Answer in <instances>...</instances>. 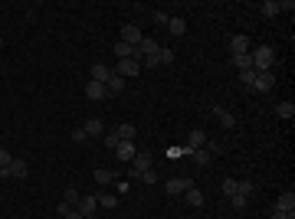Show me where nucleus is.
<instances>
[{
  "instance_id": "f257e3e1",
  "label": "nucleus",
  "mask_w": 295,
  "mask_h": 219,
  "mask_svg": "<svg viewBox=\"0 0 295 219\" xmlns=\"http://www.w3.org/2000/svg\"><path fill=\"white\" fill-rule=\"evenodd\" d=\"M250 59H252V69H256V72H269V69L275 66L272 46H256V49H250Z\"/></svg>"
},
{
  "instance_id": "f03ea898",
  "label": "nucleus",
  "mask_w": 295,
  "mask_h": 219,
  "mask_svg": "<svg viewBox=\"0 0 295 219\" xmlns=\"http://www.w3.org/2000/svg\"><path fill=\"white\" fill-rule=\"evenodd\" d=\"M112 72H115V76H121L125 82H128V79H135L138 72H141V62H135V59H118V62L112 66Z\"/></svg>"
},
{
  "instance_id": "7ed1b4c3",
  "label": "nucleus",
  "mask_w": 295,
  "mask_h": 219,
  "mask_svg": "<svg viewBox=\"0 0 295 219\" xmlns=\"http://www.w3.org/2000/svg\"><path fill=\"white\" fill-rule=\"evenodd\" d=\"M252 88H256V92H272V88H275V72H272V69H269V72H256Z\"/></svg>"
},
{
  "instance_id": "20e7f679",
  "label": "nucleus",
  "mask_w": 295,
  "mask_h": 219,
  "mask_svg": "<svg viewBox=\"0 0 295 219\" xmlns=\"http://www.w3.org/2000/svg\"><path fill=\"white\" fill-rule=\"evenodd\" d=\"M210 138H207V131H204V128H194V131L187 134V151H200V147H204V144H207Z\"/></svg>"
},
{
  "instance_id": "39448f33",
  "label": "nucleus",
  "mask_w": 295,
  "mask_h": 219,
  "mask_svg": "<svg viewBox=\"0 0 295 219\" xmlns=\"http://www.w3.org/2000/svg\"><path fill=\"white\" fill-rule=\"evenodd\" d=\"M190 186H194V180H190V177H174V180H167V183H164V190L177 197V193H187Z\"/></svg>"
},
{
  "instance_id": "423d86ee",
  "label": "nucleus",
  "mask_w": 295,
  "mask_h": 219,
  "mask_svg": "<svg viewBox=\"0 0 295 219\" xmlns=\"http://www.w3.org/2000/svg\"><path fill=\"white\" fill-rule=\"evenodd\" d=\"M135 154H138V147H135V141H121L118 147H115V157H118L121 164H131V160H135Z\"/></svg>"
},
{
  "instance_id": "0eeeda50",
  "label": "nucleus",
  "mask_w": 295,
  "mask_h": 219,
  "mask_svg": "<svg viewBox=\"0 0 295 219\" xmlns=\"http://www.w3.org/2000/svg\"><path fill=\"white\" fill-rule=\"evenodd\" d=\"M118 36H121V43H128V46H138V43H141V30H138L135 23H125Z\"/></svg>"
},
{
  "instance_id": "6e6552de",
  "label": "nucleus",
  "mask_w": 295,
  "mask_h": 219,
  "mask_svg": "<svg viewBox=\"0 0 295 219\" xmlns=\"http://www.w3.org/2000/svg\"><path fill=\"white\" fill-rule=\"evenodd\" d=\"M151 164H154V157L148 151H138L135 154V160H131V167L128 170H135V174H141V170H151Z\"/></svg>"
},
{
  "instance_id": "1a4fd4ad",
  "label": "nucleus",
  "mask_w": 295,
  "mask_h": 219,
  "mask_svg": "<svg viewBox=\"0 0 295 219\" xmlns=\"http://www.w3.org/2000/svg\"><path fill=\"white\" fill-rule=\"evenodd\" d=\"M210 115H213V118H217L220 124L227 128V131H233V128H236V118H233V115H229L227 108H220V105H213V108H210Z\"/></svg>"
},
{
  "instance_id": "9d476101",
  "label": "nucleus",
  "mask_w": 295,
  "mask_h": 219,
  "mask_svg": "<svg viewBox=\"0 0 295 219\" xmlns=\"http://www.w3.org/2000/svg\"><path fill=\"white\" fill-rule=\"evenodd\" d=\"M275 209L279 213H289V216H295V193L289 190V193H279V199H275Z\"/></svg>"
},
{
  "instance_id": "9b49d317",
  "label": "nucleus",
  "mask_w": 295,
  "mask_h": 219,
  "mask_svg": "<svg viewBox=\"0 0 295 219\" xmlns=\"http://www.w3.org/2000/svg\"><path fill=\"white\" fill-rule=\"evenodd\" d=\"M95 209H98V199H95V197H86V193H82V199H79L76 213H79V216H95Z\"/></svg>"
},
{
  "instance_id": "f8f14e48",
  "label": "nucleus",
  "mask_w": 295,
  "mask_h": 219,
  "mask_svg": "<svg viewBox=\"0 0 295 219\" xmlns=\"http://www.w3.org/2000/svg\"><path fill=\"white\" fill-rule=\"evenodd\" d=\"M112 79V66H105V62H92V82H109Z\"/></svg>"
},
{
  "instance_id": "ddd939ff",
  "label": "nucleus",
  "mask_w": 295,
  "mask_h": 219,
  "mask_svg": "<svg viewBox=\"0 0 295 219\" xmlns=\"http://www.w3.org/2000/svg\"><path fill=\"white\" fill-rule=\"evenodd\" d=\"M86 95H89L92 101H102L109 92H105V85H102V82H92V79H89V82H86Z\"/></svg>"
},
{
  "instance_id": "4468645a",
  "label": "nucleus",
  "mask_w": 295,
  "mask_h": 219,
  "mask_svg": "<svg viewBox=\"0 0 295 219\" xmlns=\"http://www.w3.org/2000/svg\"><path fill=\"white\" fill-rule=\"evenodd\" d=\"M82 131H86L89 138H102V134H105V124H102L98 118H89L86 124H82Z\"/></svg>"
},
{
  "instance_id": "2eb2a0df",
  "label": "nucleus",
  "mask_w": 295,
  "mask_h": 219,
  "mask_svg": "<svg viewBox=\"0 0 295 219\" xmlns=\"http://www.w3.org/2000/svg\"><path fill=\"white\" fill-rule=\"evenodd\" d=\"M125 85H128V82H125L121 76H115V72H112V79L105 82V92H109V95H121V92H125Z\"/></svg>"
},
{
  "instance_id": "dca6fc26",
  "label": "nucleus",
  "mask_w": 295,
  "mask_h": 219,
  "mask_svg": "<svg viewBox=\"0 0 295 219\" xmlns=\"http://www.w3.org/2000/svg\"><path fill=\"white\" fill-rule=\"evenodd\" d=\"M229 49H233V56L250 53V36H233V40H229Z\"/></svg>"
},
{
  "instance_id": "f3484780",
  "label": "nucleus",
  "mask_w": 295,
  "mask_h": 219,
  "mask_svg": "<svg viewBox=\"0 0 295 219\" xmlns=\"http://www.w3.org/2000/svg\"><path fill=\"white\" fill-rule=\"evenodd\" d=\"M275 115L285 118V121H292L295 118V105H292V101H275Z\"/></svg>"
},
{
  "instance_id": "a211bd4d",
  "label": "nucleus",
  "mask_w": 295,
  "mask_h": 219,
  "mask_svg": "<svg viewBox=\"0 0 295 219\" xmlns=\"http://www.w3.org/2000/svg\"><path fill=\"white\" fill-rule=\"evenodd\" d=\"M184 199H187V203H190L194 209H200V206H204V193H200L197 186H190V190H187V193H184Z\"/></svg>"
},
{
  "instance_id": "6ab92c4d",
  "label": "nucleus",
  "mask_w": 295,
  "mask_h": 219,
  "mask_svg": "<svg viewBox=\"0 0 295 219\" xmlns=\"http://www.w3.org/2000/svg\"><path fill=\"white\" fill-rule=\"evenodd\" d=\"M210 157H213V154H210L207 147H200V151H190V160H194L197 167H207V164H210Z\"/></svg>"
},
{
  "instance_id": "aec40b11",
  "label": "nucleus",
  "mask_w": 295,
  "mask_h": 219,
  "mask_svg": "<svg viewBox=\"0 0 295 219\" xmlns=\"http://www.w3.org/2000/svg\"><path fill=\"white\" fill-rule=\"evenodd\" d=\"M167 30H171V36H184L187 33V23L181 20V17H171V20H167Z\"/></svg>"
},
{
  "instance_id": "412c9836",
  "label": "nucleus",
  "mask_w": 295,
  "mask_h": 219,
  "mask_svg": "<svg viewBox=\"0 0 295 219\" xmlns=\"http://www.w3.org/2000/svg\"><path fill=\"white\" fill-rule=\"evenodd\" d=\"M26 174H30L26 160H13V164H10V177H17V180H26Z\"/></svg>"
},
{
  "instance_id": "4be33fe9",
  "label": "nucleus",
  "mask_w": 295,
  "mask_h": 219,
  "mask_svg": "<svg viewBox=\"0 0 295 219\" xmlns=\"http://www.w3.org/2000/svg\"><path fill=\"white\" fill-rule=\"evenodd\" d=\"M79 199H82V193H79L76 186H66V193H63V203H69V206L76 209V206H79Z\"/></svg>"
},
{
  "instance_id": "5701e85b",
  "label": "nucleus",
  "mask_w": 295,
  "mask_h": 219,
  "mask_svg": "<svg viewBox=\"0 0 295 219\" xmlns=\"http://www.w3.org/2000/svg\"><path fill=\"white\" fill-rule=\"evenodd\" d=\"M115 134H118L121 141H135V124H128V121H125V124H118V128H115Z\"/></svg>"
},
{
  "instance_id": "b1692460",
  "label": "nucleus",
  "mask_w": 295,
  "mask_h": 219,
  "mask_svg": "<svg viewBox=\"0 0 295 219\" xmlns=\"http://www.w3.org/2000/svg\"><path fill=\"white\" fill-rule=\"evenodd\" d=\"M98 206H102V209H115V206H118V197H115V193H98Z\"/></svg>"
},
{
  "instance_id": "393cba45",
  "label": "nucleus",
  "mask_w": 295,
  "mask_h": 219,
  "mask_svg": "<svg viewBox=\"0 0 295 219\" xmlns=\"http://www.w3.org/2000/svg\"><path fill=\"white\" fill-rule=\"evenodd\" d=\"M233 66L240 69V72H246V69H252V59H250V53H240V56H233Z\"/></svg>"
},
{
  "instance_id": "a878e982",
  "label": "nucleus",
  "mask_w": 295,
  "mask_h": 219,
  "mask_svg": "<svg viewBox=\"0 0 295 219\" xmlns=\"http://www.w3.org/2000/svg\"><path fill=\"white\" fill-rule=\"evenodd\" d=\"M236 193H240V197H246V199H250L252 193H256V183H252V180H240V183H236Z\"/></svg>"
},
{
  "instance_id": "bb28decb",
  "label": "nucleus",
  "mask_w": 295,
  "mask_h": 219,
  "mask_svg": "<svg viewBox=\"0 0 295 219\" xmlns=\"http://www.w3.org/2000/svg\"><path fill=\"white\" fill-rule=\"evenodd\" d=\"M275 13H282L279 10V0H266L262 3V17H275Z\"/></svg>"
},
{
  "instance_id": "cd10ccee",
  "label": "nucleus",
  "mask_w": 295,
  "mask_h": 219,
  "mask_svg": "<svg viewBox=\"0 0 295 219\" xmlns=\"http://www.w3.org/2000/svg\"><path fill=\"white\" fill-rule=\"evenodd\" d=\"M102 141H105V147H109V151H115V147L121 144V138L115 131H109V134H102Z\"/></svg>"
},
{
  "instance_id": "c85d7f7f",
  "label": "nucleus",
  "mask_w": 295,
  "mask_h": 219,
  "mask_svg": "<svg viewBox=\"0 0 295 219\" xmlns=\"http://www.w3.org/2000/svg\"><path fill=\"white\" fill-rule=\"evenodd\" d=\"M95 180H98L102 186H109L112 180H115V174H112V170H102V167H98V170H95Z\"/></svg>"
},
{
  "instance_id": "c756f323",
  "label": "nucleus",
  "mask_w": 295,
  "mask_h": 219,
  "mask_svg": "<svg viewBox=\"0 0 295 219\" xmlns=\"http://www.w3.org/2000/svg\"><path fill=\"white\" fill-rule=\"evenodd\" d=\"M138 180H141V183H148V186H154V183H158V174H154V167H151V170H141V174H138Z\"/></svg>"
},
{
  "instance_id": "7c9ffc66",
  "label": "nucleus",
  "mask_w": 295,
  "mask_h": 219,
  "mask_svg": "<svg viewBox=\"0 0 295 219\" xmlns=\"http://www.w3.org/2000/svg\"><path fill=\"white\" fill-rule=\"evenodd\" d=\"M236 183H240V180H233V177H227V180L220 183V190H223L227 197H233V193H236Z\"/></svg>"
},
{
  "instance_id": "2f4dec72",
  "label": "nucleus",
  "mask_w": 295,
  "mask_h": 219,
  "mask_svg": "<svg viewBox=\"0 0 295 219\" xmlns=\"http://www.w3.org/2000/svg\"><path fill=\"white\" fill-rule=\"evenodd\" d=\"M115 56H118V59H131V46L118 40V43H115Z\"/></svg>"
},
{
  "instance_id": "473e14b6",
  "label": "nucleus",
  "mask_w": 295,
  "mask_h": 219,
  "mask_svg": "<svg viewBox=\"0 0 295 219\" xmlns=\"http://www.w3.org/2000/svg\"><path fill=\"white\" fill-rule=\"evenodd\" d=\"M240 82L246 88H252V82H256V69H246V72H240Z\"/></svg>"
},
{
  "instance_id": "72a5a7b5",
  "label": "nucleus",
  "mask_w": 295,
  "mask_h": 219,
  "mask_svg": "<svg viewBox=\"0 0 295 219\" xmlns=\"http://www.w3.org/2000/svg\"><path fill=\"white\" fill-rule=\"evenodd\" d=\"M158 62H161V66H171V62H174V53H171V49H161V53H158Z\"/></svg>"
},
{
  "instance_id": "f704fd0d",
  "label": "nucleus",
  "mask_w": 295,
  "mask_h": 219,
  "mask_svg": "<svg viewBox=\"0 0 295 219\" xmlns=\"http://www.w3.org/2000/svg\"><path fill=\"white\" fill-rule=\"evenodd\" d=\"M158 53H161V49H158ZM158 53H154V56H144V59H141V69L144 66H148V69H158V66H161V62H158Z\"/></svg>"
},
{
  "instance_id": "c9c22d12",
  "label": "nucleus",
  "mask_w": 295,
  "mask_h": 219,
  "mask_svg": "<svg viewBox=\"0 0 295 219\" xmlns=\"http://www.w3.org/2000/svg\"><path fill=\"white\" fill-rule=\"evenodd\" d=\"M229 203H233V209H243V206H246V197H240V193H233V197H229Z\"/></svg>"
},
{
  "instance_id": "e433bc0d",
  "label": "nucleus",
  "mask_w": 295,
  "mask_h": 219,
  "mask_svg": "<svg viewBox=\"0 0 295 219\" xmlns=\"http://www.w3.org/2000/svg\"><path fill=\"white\" fill-rule=\"evenodd\" d=\"M72 141H76V144H86V141H89V134L82 131V128H76V131H72Z\"/></svg>"
},
{
  "instance_id": "4c0bfd02",
  "label": "nucleus",
  "mask_w": 295,
  "mask_h": 219,
  "mask_svg": "<svg viewBox=\"0 0 295 219\" xmlns=\"http://www.w3.org/2000/svg\"><path fill=\"white\" fill-rule=\"evenodd\" d=\"M10 164H13L10 151H3V147H0V167H10Z\"/></svg>"
},
{
  "instance_id": "58836bf2",
  "label": "nucleus",
  "mask_w": 295,
  "mask_h": 219,
  "mask_svg": "<svg viewBox=\"0 0 295 219\" xmlns=\"http://www.w3.org/2000/svg\"><path fill=\"white\" fill-rule=\"evenodd\" d=\"M167 20H171V17H167V13H161V10L154 13V23H158V26H167Z\"/></svg>"
},
{
  "instance_id": "ea45409f",
  "label": "nucleus",
  "mask_w": 295,
  "mask_h": 219,
  "mask_svg": "<svg viewBox=\"0 0 295 219\" xmlns=\"http://www.w3.org/2000/svg\"><path fill=\"white\" fill-rule=\"evenodd\" d=\"M69 209H72V206H69V203H59V206H56V216L63 219V216H66V213H69Z\"/></svg>"
},
{
  "instance_id": "a19ab883",
  "label": "nucleus",
  "mask_w": 295,
  "mask_h": 219,
  "mask_svg": "<svg viewBox=\"0 0 295 219\" xmlns=\"http://www.w3.org/2000/svg\"><path fill=\"white\" fill-rule=\"evenodd\" d=\"M269 219H295V216H289V213H279V209H272V216Z\"/></svg>"
},
{
  "instance_id": "79ce46f5",
  "label": "nucleus",
  "mask_w": 295,
  "mask_h": 219,
  "mask_svg": "<svg viewBox=\"0 0 295 219\" xmlns=\"http://www.w3.org/2000/svg\"><path fill=\"white\" fill-rule=\"evenodd\" d=\"M63 219H86V216H79L76 209H69V213H66V216H63Z\"/></svg>"
},
{
  "instance_id": "37998d69",
  "label": "nucleus",
  "mask_w": 295,
  "mask_h": 219,
  "mask_svg": "<svg viewBox=\"0 0 295 219\" xmlns=\"http://www.w3.org/2000/svg\"><path fill=\"white\" fill-rule=\"evenodd\" d=\"M0 49H3V36H0Z\"/></svg>"
},
{
  "instance_id": "c03bdc74",
  "label": "nucleus",
  "mask_w": 295,
  "mask_h": 219,
  "mask_svg": "<svg viewBox=\"0 0 295 219\" xmlns=\"http://www.w3.org/2000/svg\"><path fill=\"white\" fill-rule=\"evenodd\" d=\"M86 219H95V216H86Z\"/></svg>"
}]
</instances>
